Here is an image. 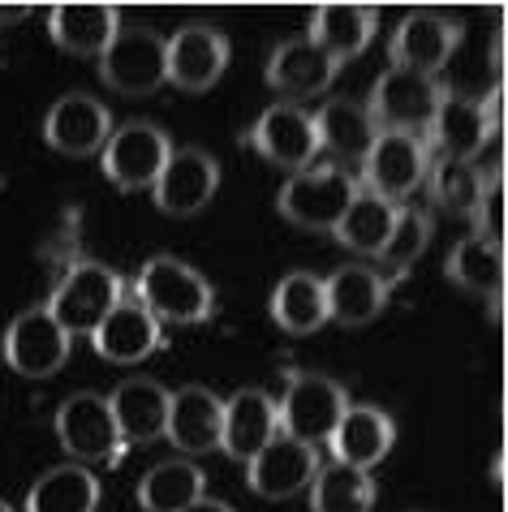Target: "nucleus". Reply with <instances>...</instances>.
<instances>
[{
	"instance_id": "1",
	"label": "nucleus",
	"mask_w": 508,
	"mask_h": 512,
	"mask_svg": "<svg viewBox=\"0 0 508 512\" xmlns=\"http://www.w3.org/2000/svg\"><path fill=\"white\" fill-rule=\"evenodd\" d=\"M134 302L147 310L155 323H203L216 310V289L207 284L203 272H194L190 263L173 259V254H160V259L143 263V272L134 280Z\"/></svg>"
},
{
	"instance_id": "2",
	"label": "nucleus",
	"mask_w": 508,
	"mask_h": 512,
	"mask_svg": "<svg viewBox=\"0 0 508 512\" xmlns=\"http://www.w3.org/2000/svg\"><path fill=\"white\" fill-rule=\"evenodd\" d=\"M125 302V284L112 267L95 263V259H78L65 267V276L56 280L52 289V302H48V315L65 327V336L74 340L82 332H95L108 310H117Z\"/></svg>"
},
{
	"instance_id": "3",
	"label": "nucleus",
	"mask_w": 508,
	"mask_h": 512,
	"mask_svg": "<svg viewBox=\"0 0 508 512\" xmlns=\"http://www.w3.org/2000/svg\"><path fill=\"white\" fill-rule=\"evenodd\" d=\"M354 194H358V181L349 177L341 164H310L285 181L276 207H280V216L289 224H298V229L332 233L336 224H341L345 207L354 203Z\"/></svg>"
},
{
	"instance_id": "4",
	"label": "nucleus",
	"mask_w": 508,
	"mask_h": 512,
	"mask_svg": "<svg viewBox=\"0 0 508 512\" xmlns=\"http://www.w3.org/2000/svg\"><path fill=\"white\" fill-rule=\"evenodd\" d=\"M276 409H280V435L319 448L328 444V435L349 409V392L328 375L285 371V396L276 401Z\"/></svg>"
},
{
	"instance_id": "5",
	"label": "nucleus",
	"mask_w": 508,
	"mask_h": 512,
	"mask_svg": "<svg viewBox=\"0 0 508 512\" xmlns=\"http://www.w3.org/2000/svg\"><path fill=\"white\" fill-rule=\"evenodd\" d=\"M435 164V151L422 134H397V130H379L371 142V151L362 155V190H371L388 203H405L418 186H427V173Z\"/></svg>"
},
{
	"instance_id": "6",
	"label": "nucleus",
	"mask_w": 508,
	"mask_h": 512,
	"mask_svg": "<svg viewBox=\"0 0 508 512\" xmlns=\"http://www.w3.org/2000/svg\"><path fill=\"white\" fill-rule=\"evenodd\" d=\"M56 439H61V448L69 452V461L82 465H108L117 469L125 461V439L117 431V422H112V409H108V396L100 392H74L69 401H61L56 409Z\"/></svg>"
},
{
	"instance_id": "7",
	"label": "nucleus",
	"mask_w": 508,
	"mask_h": 512,
	"mask_svg": "<svg viewBox=\"0 0 508 512\" xmlns=\"http://www.w3.org/2000/svg\"><path fill=\"white\" fill-rule=\"evenodd\" d=\"M168 155H173V142H168V134L160 125L130 121V125H121V130H112V138L100 151V164H104V177L112 186L134 194V190L155 186V177L164 173Z\"/></svg>"
},
{
	"instance_id": "8",
	"label": "nucleus",
	"mask_w": 508,
	"mask_h": 512,
	"mask_svg": "<svg viewBox=\"0 0 508 512\" xmlns=\"http://www.w3.org/2000/svg\"><path fill=\"white\" fill-rule=\"evenodd\" d=\"M229 39L224 31L207 22H190L181 26L173 39H164V82H173L177 91H211L216 82L224 78V69H229Z\"/></svg>"
},
{
	"instance_id": "9",
	"label": "nucleus",
	"mask_w": 508,
	"mask_h": 512,
	"mask_svg": "<svg viewBox=\"0 0 508 512\" xmlns=\"http://www.w3.org/2000/svg\"><path fill=\"white\" fill-rule=\"evenodd\" d=\"M435 104H440V82L409 74V69H384L375 78L371 91V112L375 130H397V134H422L427 138V125L435 117Z\"/></svg>"
},
{
	"instance_id": "10",
	"label": "nucleus",
	"mask_w": 508,
	"mask_h": 512,
	"mask_svg": "<svg viewBox=\"0 0 508 512\" xmlns=\"http://www.w3.org/2000/svg\"><path fill=\"white\" fill-rule=\"evenodd\" d=\"M100 78L117 95H155L164 87V35L151 26H121L100 56Z\"/></svg>"
},
{
	"instance_id": "11",
	"label": "nucleus",
	"mask_w": 508,
	"mask_h": 512,
	"mask_svg": "<svg viewBox=\"0 0 508 512\" xmlns=\"http://www.w3.org/2000/svg\"><path fill=\"white\" fill-rule=\"evenodd\" d=\"M69 345L74 340L48 315V306H31L5 332V366L22 379H52L69 362Z\"/></svg>"
},
{
	"instance_id": "12",
	"label": "nucleus",
	"mask_w": 508,
	"mask_h": 512,
	"mask_svg": "<svg viewBox=\"0 0 508 512\" xmlns=\"http://www.w3.org/2000/svg\"><path fill=\"white\" fill-rule=\"evenodd\" d=\"M250 147L263 155L267 164H280L289 173H302L319 160V130H315V112H306L302 104H272L263 108V117L250 130Z\"/></svg>"
},
{
	"instance_id": "13",
	"label": "nucleus",
	"mask_w": 508,
	"mask_h": 512,
	"mask_svg": "<svg viewBox=\"0 0 508 512\" xmlns=\"http://www.w3.org/2000/svg\"><path fill=\"white\" fill-rule=\"evenodd\" d=\"M216 190H220V164L199 147H181L168 155L164 173L155 177V186H151L155 207L173 220L199 216L211 198H216Z\"/></svg>"
},
{
	"instance_id": "14",
	"label": "nucleus",
	"mask_w": 508,
	"mask_h": 512,
	"mask_svg": "<svg viewBox=\"0 0 508 512\" xmlns=\"http://www.w3.org/2000/svg\"><path fill=\"white\" fill-rule=\"evenodd\" d=\"M496 134L500 130L487 121L483 99L440 91V104H435V117L427 125V142H431V151H440V160L474 164L478 151H483Z\"/></svg>"
},
{
	"instance_id": "15",
	"label": "nucleus",
	"mask_w": 508,
	"mask_h": 512,
	"mask_svg": "<svg viewBox=\"0 0 508 512\" xmlns=\"http://www.w3.org/2000/svg\"><path fill=\"white\" fill-rule=\"evenodd\" d=\"M108 138H112V112L87 91L61 95L44 117V142L52 151L69 155V160L100 155Z\"/></svg>"
},
{
	"instance_id": "16",
	"label": "nucleus",
	"mask_w": 508,
	"mask_h": 512,
	"mask_svg": "<svg viewBox=\"0 0 508 512\" xmlns=\"http://www.w3.org/2000/svg\"><path fill=\"white\" fill-rule=\"evenodd\" d=\"M461 48V22L444 18V13H409V18L392 31V69H409V74L435 78L453 61Z\"/></svg>"
},
{
	"instance_id": "17",
	"label": "nucleus",
	"mask_w": 508,
	"mask_h": 512,
	"mask_svg": "<svg viewBox=\"0 0 508 512\" xmlns=\"http://www.w3.org/2000/svg\"><path fill=\"white\" fill-rule=\"evenodd\" d=\"M315 469H319V448L289 435H276L263 452H254L246 461V482L263 500H289V495H302L310 487Z\"/></svg>"
},
{
	"instance_id": "18",
	"label": "nucleus",
	"mask_w": 508,
	"mask_h": 512,
	"mask_svg": "<svg viewBox=\"0 0 508 512\" xmlns=\"http://www.w3.org/2000/svg\"><path fill=\"white\" fill-rule=\"evenodd\" d=\"M220 426H224V401L203 383L173 392L168 401V422H164V439L173 444L181 457H207L220 448Z\"/></svg>"
},
{
	"instance_id": "19",
	"label": "nucleus",
	"mask_w": 508,
	"mask_h": 512,
	"mask_svg": "<svg viewBox=\"0 0 508 512\" xmlns=\"http://www.w3.org/2000/svg\"><path fill=\"white\" fill-rule=\"evenodd\" d=\"M323 297H328V319L341 327H366L388 310L392 284L384 272L366 263H345L323 280Z\"/></svg>"
},
{
	"instance_id": "20",
	"label": "nucleus",
	"mask_w": 508,
	"mask_h": 512,
	"mask_svg": "<svg viewBox=\"0 0 508 512\" xmlns=\"http://www.w3.org/2000/svg\"><path fill=\"white\" fill-rule=\"evenodd\" d=\"M392 444H397V422L375 405H349L341 414V422H336V431L328 435L332 461L366 469V474L388 457Z\"/></svg>"
},
{
	"instance_id": "21",
	"label": "nucleus",
	"mask_w": 508,
	"mask_h": 512,
	"mask_svg": "<svg viewBox=\"0 0 508 512\" xmlns=\"http://www.w3.org/2000/svg\"><path fill=\"white\" fill-rule=\"evenodd\" d=\"M280 435V409L263 388H242L224 401V426H220V448L233 461H250Z\"/></svg>"
},
{
	"instance_id": "22",
	"label": "nucleus",
	"mask_w": 508,
	"mask_h": 512,
	"mask_svg": "<svg viewBox=\"0 0 508 512\" xmlns=\"http://www.w3.org/2000/svg\"><path fill=\"white\" fill-rule=\"evenodd\" d=\"M168 401H173V392L164 383L143 379V375L121 379L108 396V409L125 444H155V439H164Z\"/></svg>"
},
{
	"instance_id": "23",
	"label": "nucleus",
	"mask_w": 508,
	"mask_h": 512,
	"mask_svg": "<svg viewBox=\"0 0 508 512\" xmlns=\"http://www.w3.org/2000/svg\"><path fill=\"white\" fill-rule=\"evenodd\" d=\"M263 78H267V87L280 91L289 104H298V99L323 95L332 87V82H336V65L302 35V39H285V44L267 56Z\"/></svg>"
},
{
	"instance_id": "24",
	"label": "nucleus",
	"mask_w": 508,
	"mask_h": 512,
	"mask_svg": "<svg viewBox=\"0 0 508 512\" xmlns=\"http://www.w3.org/2000/svg\"><path fill=\"white\" fill-rule=\"evenodd\" d=\"M91 345L112 366H134V362H147L151 353L164 345V327L138 302H121L117 310H108V319L91 332Z\"/></svg>"
},
{
	"instance_id": "25",
	"label": "nucleus",
	"mask_w": 508,
	"mask_h": 512,
	"mask_svg": "<svg viewBox=\"0 0 508 512\" xmlns=\"http://www.w3.org/2000/svg\"><path fill=\"white\" fill-rule=\"evenodd\" d=\"M121 31V9L112 5H56L48 13V35L52 44L69 56H100Z\"/></svg>"
},
{
	"instance_id": "26",
	"label": "nucleus",
	"mask_w": 508,
	"mask_h": 512,
	"mask_svg": "<svg viewBox=\"0 0 508 512\" xmlns=\"http://www.w3.org/2000/svg\"><path fill=\"white\" fill-rule=\"evenodd\" d=\"M375 26H379V18H375V9H366V5H319L315 18H310L306 39L341 69L366 52Z\"/></svg>"
},
{
	"instance_id": "27",
	"label": "nucleus",
	"mask_w": 508,
	"mask_h": 512,
	"mask_svg": "<svg viewBox=\"0 0 508 512\" xmlns=\"http://www.w3.org/2000/svg\"><path fill=\"white\" fill-rule=\"evenodd\" d=\"M315 130H319V147L332 151L341 164H362V155L379 138L366 104H354V99H328L315 112Z\"/></svg>"
},
{
	"instance_id": "28",
	"label": "nucleus",
	"mask_w": 508,
	"mask_h": 512,
	"mask_svg": "<svg viewBox=\"0 0 508 512\" xmlns=\"http://www.w3.org/2000/svg\"><path fill=\"white\" fill-rule=\"evenodd\" d=\"M272 323L289 336H310L328 323V297H323V280L315 272H289L280 276L272 289Z\"/></svg>"
},
{
	"instance_id": "29",
	"label": "nucleus",
	"mask_w": 508,
	"mask_h": 512,
	"mask_svg": "<svg viewBox=\"0 0 508 512\" xmlns=\"http://www.w3.org/2000/svg\"><path fill=\"white\" fill-rule=\"evenodd\" d=\"M397 203H388V198H379L371 190H362L354 194V203L345 207V216L341 224H336V241L349 250V254H366V259H379V250L388 246V237L392 229H397Z\"/></svg>"
},
{
	"instance_id": "30",
	"label": "nucleus",
	"mask_w": 508,
	"mask_h": 512,
	"mask_svg": "<svg viewBox=\"0 0 508 512\" xmlns=\"http://www.w3.org/2000/svg\"><path fill=\"white\" fill-rule=\"evenodd\" d=\"M100 478L87 465H56L26 491V512H95Z\"/></svg>"
},
{
	"instance_id": "31",
	"label": "nucleus",
	"mask_w": 508,
	"mask_h": 512,
	"mask_svg": "<svg viewBox=\"0 0 508 512\" xmlns=\"http://www.w3.org/2000/svg\"><path fill=\"white\" fill-rule=\"evenodd\" d=\"M207 474L194 461H160L138 482V508L143 512H186L203 500Z\"/></svg>"
},
{
	"instance_id": "32",
	"label": "nucleus",
	"mask_w": 508,
	"mask_h": 512,
	"mask_svg": "<svg viewBox=\"0 0 508 512\" xmlns=\"http://www.w3.org/2000/svg\"><path fill=\"white\" fill-rule=\"evenodd\" d=\"M448 280L474 297H500L504 293V246L483 237H461L448 254Z\"/></svg>"
},
{
	"instance_id": "33",
	"label": "nucleus",
	"mask_w": 508,
	"mask_h": 512,
	"mask_svg": "<svg viewBox=\"0 0 508 512\" xmlns=\"http://www.w3.org/2000/svg\"><path fill=\"white\" fill-rule=\"evenodd\" d=\"M310 512H371L375 508V478L366 469L328 461L310 478Z\"/></svg>"
},
{
	"instance_id": "34",
	"label": "nucleus",
	"mask_w": 508,
	"mask_h": 512,
	"mask_svg": "<svg viewBox=\"0 0 508 512\" xmlns=\"http://www.w3.org/2000/svg\"><path fill=\"white\" fill-rule=\"evenodd\" d=\"M435 233V220L431 211H418V207H401L397 211V229H392L388 246L379 250V263L388 267V284H397L401 276H409V267L422 259L427 241Z\"/></svg>"
},
{
	"instance_id": "35",
	"label": "nucleus",
	"mask_w": 508,
	"mask_h": 512,
	"mask_svg": "<svg viewBox=\"0 0 508 512\" xmlns=\"http://www.w3.org/2000/svg\"><path fill=\"white\" fill-rule=\"evenodd\" d=\"M431 194H435V203L448 207L453 216H465L470 220L474 216V207H478V194H483V173H478L474 164H457V160H440V164H431Z\"/></svg>"
},
{
	"instance_id": "36",
	"label": "nucleus",
	"mask_w": 508,
	"mask_h": 512,
	"mask_svg": "<svg viewBox=\"0 0 508 512\" xmlns=\"http://www.w3.org/2000/svg\"><path fill=\"white\" fill-rule=\"evenodd\" d=\"M470 220H474V237L504 246V181L500 177L483 181V194H478V207Z\"/></svg>"
},
{
	"instance_id": "37",
	"label": "nucleus",
	"mask_w": 508,
	"mask_h": 512,
	"mask_svg": "<svg viewBox=\"0 0 508 512\" xmlns=\"http://www.w3.org/2000/svg\"><path fill=\"white\" fill-rule=\"evenodd\" d=\"M186 512H233V508L224 504V500H207V495H203V500H194Z\"/></svg>"
},
{
	"instance_id": "38",
	"label": "nucleus",
	"mask_w": 508,
	"mask_h": 512,
	"mask_svg": "<svg viewBox=\"0 0 508 512\" xmlns=\"http://www.w3.org/2000/svg\"><path fill=\"white\" fill-rule=\"evenodd\" d=\"M0 512H13V508H9V504H5V500H0Z\"/></svg>"
}]
</instances>
